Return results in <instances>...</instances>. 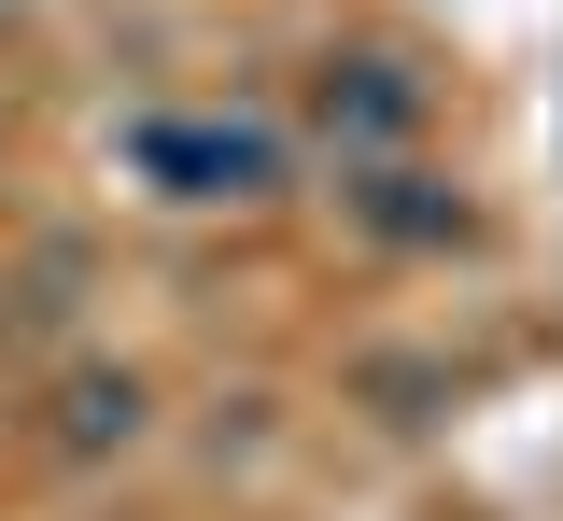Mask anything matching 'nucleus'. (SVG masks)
Instances as JSON below:
<instances>
[{
	"mask_svg": "<svg viewBox=\"0 0 563 521\" xmlns=\"http://www.w3.org/2000/svg\"><path fill=\"white\" fill-rule=\"evenodd\" d=\"M339 212L366 225L380 254H451V240L479 225L451 184H437V169H422V155H352V169H339Z\"/></svg>",
	"mask_w": 563,
	"mask_h": 521,
	"instance_id": "3",
	"label": "nucleus"
},
{
	"mask_svg": "<svg viewBox=\"0 0 563 521\" xmlns=\"http://www.w3.org/2000/svg\"><path fill=\"white\" fill-rule=\"evenodd\" d=\"M141 169H155V198H268L282 184V128L268 113H169L141 142Z\"/></svg>",
	"mask_w": 563,
	"mask_h": 521,
	"instance_id": "1",
	"label": "nucleus"
},
{
	"mask_svg": "<svg viewBox=\"0 0 563 521\" xmlns=\"http://www.w3.org/2000/svg\"><path fill=\"white\" fill-rule=\"evenodd\" d=\"M155 437V395H141V367H70L57 395H43V451L57 465H113V451Z\"/></svg>",
	"mask_w": 563,
	"mask_h": 521,
	"instance_id": "4",
	"label": "nucleus"
},
{
	"mask_svg": "<svg viewBox=\"0 0 563 521\" xmlns=\"http://www.w3.org/2000/svg\"><path fill=\"white\" fill-rule=\"evenodd\" d=\"M310 128H324V155H409L422 142V71L409 57H380V43H352V57H324V85H310Z\"/></svg>",
	"mask_w": 563,
	"mask_h": 521,
	"instance_id": "2",
	"label": "nucleus"
}]
</instances>
